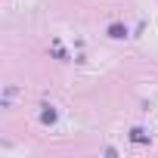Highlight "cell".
Masks as SVG:
<instances>
[{
    "label": "cell",
    "mask_w": 158,
    "mask_h": 158,
    "mask_svg": "<svg viewBox=\"0 0 158 158\" xmlns=\"http://www.w3.org/2000/svg\"><path fill=\"white\" fill-rule=\"evenodd\" d=\"M109 34H112V37H124V34H127V28H121V25H112V28H109Z\"/></svg>",
    "instance_id": "6da1fadb"
}]
</instances>
